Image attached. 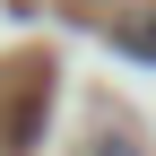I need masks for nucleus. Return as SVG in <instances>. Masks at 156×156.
Returning <instances> with one entry per match:
<instances>
[{"label":"nucleus","instance_id":"nucleus-1","mask_svg":"<svg viewBox=\"0 0 156 156\" xmlns=\"http://www.w3.org/2000/svg\"><path fill=\"white\" fill-rule=\"evenodd\" d=\"M122 52L130 61H156V26H122Z\"/></svg>","mask_w":156,"mask_h":156},{"label":"nucleus","instance_id":"nucleus-2","mask_svg":"<svg viewBox=\"0 0 156 156\" xmlns=\"http://www.w3.org/2000/svg\"><path fill=\"white\" fill-rule=\"evenodd\" d=\"M87 156H139V147H130V139H95Z\"/></svg>","mask_w":156,"mask_h":156}]
</instances>
